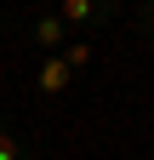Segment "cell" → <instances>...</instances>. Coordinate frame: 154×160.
Here are the masks:
<instances>
[{
	"instance_id": "obj_1",
	"label": "cell",
	"mask_w": 154,
	"mask_h": 160,
	"mask_svg": "<svg viewBox=\"0 0 154 160\" xmlns=\"http://www.w3.org/2000/svg\"><path fill=\"white\" fill-rule=\"evenodd\" d=\"M57 23L63 29H103V23H114V0H63Z\"/></svg>"
},
{
	"instance_id": "obj_2",
	"label": "cell",
	"mask_w": 154,
	"mask_h": 160,
	"mask_svg": "<svg viewBox=\"0 0 154 160\" xmlns=\"http://www.w3.org/2000/svg\"><path fill=\"white\" fill-rule=\"evenodd\" d=\"M23 34H29V46L40 52V57H57V52H63L69 40H74L63 23H57V12H40V17H29V29H23Z\"/></svg>"
},
{
	"instance_id": "obj_3",
	"label": "cell",
	"mask_w": 154,
	"mask_h": 160,
	"mask_svg": "<svg viewBox=\"0 0 154 160\" xmlns=\"http://www.w3.org/2000/svg\"><path fill=\"white\" fill-rule=\"evenodd\" d=\"M69 69H63V57H40V63H34V92L40 97H63L69 92Z\"/></svg>"
},
{
	"instance_id": "obj_4",
	"label": "cell",
	"mask_w": 154,
	"mask_h": 160,
	"mask_svg": "<svg viewBox=\"0 0 154 160\" xmlns=\"http://www.w3.org/2000/svg\"><path fill=\"white\" fill-rule=\"evenodd\" d=\"M57 57H63V69L74 74V69H86V63H91V57H97V40H91V34H86V40H69V46H63V52H57Z\"/></svg>"
},
{
	"instance_id": "obj_5",
	"label": "cell",
	"mask_w": 154,
	"mask_h": 160,
	"mask_svg": "<svg viewBox=\"0 0 154 160\" xmlns=\"http://www.w3.org/2000/svg\"><path fill=\"white\" fill-rule=\"evenodd\" d=\"M0 160H34V149H29L17 132H6V126H0Z\"/></svg>"
},
{
	"instance_id": "obj_6",
	"label": "cell",
	"mask_w": 154,
	"mask_h": 160,
	"mask_svg": "<svg viewBox=\"0 0 154 160\" xmlns=\"http://www.w3.org/2000/svg\"><path fill=\"white\" fill-rule=\"evenodd\" d=\"M131 23H137V34H148V40H154V0H143V6L131 12Z\"/></svg>"
}]
</instances>
